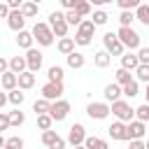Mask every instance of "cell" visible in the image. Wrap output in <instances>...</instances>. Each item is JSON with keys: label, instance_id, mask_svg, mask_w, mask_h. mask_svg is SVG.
I'll return each instance as SVG.
<instances>
[{"label": "cell", "instance_id": "obj_17", "mask_svg": "<svg viewBox=\"0 0 149 149\" xmlns=\"http://www.w3.org/2000/svg\"><path fill=\"white\" fill-rule=\"evenodd\" d=\"M121 68H126V70H130V72H135L137 68H140V58H137V54H123L121 56Z\"/></svg>", "mask_w": 149, "mask_h": 149}, {"label": "cell", "instance_id": "obj_48", "mask_svg": "<svg viewBox=\"0 0 149 149\" xmlns=\"http://www.w3.org/2000/svg\"><path fill=\"white\" fill-rule=\"evenodd\" d=\"M9 14H12V7H9L7 2H2V5H0V16H2V19H9Z\"/></svg>", "mask_w": 149, "mask_h": 149}, {"label": "cell", "instance_id": "obj_55", "mask_svg": "<svg viewBox=\"0 0 149 149\" xmlns=\"http://www.w3.org/2000/svg\"><path fill=\"white\" fill-rule=\"evenodd\" d=\"M72 149H86V144H79V147H72Z\"/></svg>", "mask_w": 149, "mask_h": 149}, {"label": "cell", "instance_id": "obj_35", "mask_svg": "<svg viewBox=\"0 0 149 149\" xmlns=\"http://www.w3.org/2000/svg\"><path fill=\"white\" fill-rule=\"evenodd\" d=\"M91 21H93L95 26H105V23L109 21V16H107V12H105V9H95V12H93V19H91Z\"/></svg>", "mask_w": 149, "mask_h": 149}, {"label": "cell", "instance_id": "obj_44", "mask_svg": "<svg viewBox=\"0 0 149 149\" xmlns=\"http://www.w3.org/2000/svg\"><path fill=\"white\" fill-rule=\"evenodd\" d=\"M137 58H140V65H149V47H140Z\"/></svg>", "mask_w": 149, "mask_h": 149}, {"label": "cell", "instance_id": "obj_29", "mask_svg": "<svg viewBox=\"0 0 149 149\" xmlns=\"http://www.w3.org/2000/svg\"><path fill=\"white\" fill-rule=\"evenodd\" d=\"M7 95H9V102H12L14 107H21V105H23V100H26V93H23L21 88H14V91H7Z\"/></svg>", "mask_w": 149, "mask_h": 149}, {"label": "cell", "instance_id": "obj_38", "mask_svg": "<svg viewBox=\"0 0 149 149\" xmlns=\"http://www.w3.org/2000/svg\"><path fill=\"white\" fill-rule=\"evenodd\" d=\"M135 119H140V121H149V102H144V105H140L137 109H135Z\"/></svg>", "mask_w": 149, "mask_h": 149}, {"label": "cell", "instance_id": "obj_18", "mask_svg": "<svg viewBox=\"0 0 149 149\" xmlns=\"http://www.w3.org/2000/svg\"><path fill=\"white\" fill-rule=\"evenodd\" d=\"M9 70L16 72V74L26 72V70H28V61H26V56H12V58H9Z\"/></svg>", "mask_w": 149, "mask_h": 149}, {"label": "cell", "instance_id": "obj_2", "mask_svg": "<svg viewBox=\"0 0 149 149\" xmlns=\"http://www.w3.org/2000/svg\"><path fill=\"white\" fill-rule=\"evenodd\" d=\"M112 114L116 116V121H123V123H130L135 119V109L130 107L128 100H116L112 102Z\"/></svg>", "mask_w": 149, "mask_h": 149}, {"label": "cell", "instance_id": "obj_8", "mask_svg": "<svg viewBox=\"0 0 149 149\" xmlns=\"http://www.w3.org/2000/svg\"><path fill=\"white\" fill-rule=\"evenodd\" d=\"M86 128H84V123H72L70 126V130H68V142L72 144V147H79V144H84L86 142Z\"/></svg>", "mask_w": 149, "mask_h": 149}, {"label": "cell", "instance_id": "obj_9", "mask_svg": "<svg viewBox=\"0 0 149 149\" xmlns=\"http://www.w3.org/2000/svg\"><path fill=\"white\" fill-rule=\"evenodd\" d=\"M49 114H51V119L54 121H63L68 114H70V102L68 100H56V102H51V109H49Z\"/></svg>", "mask_w": 149, "mask_h": 149}, {"label": "cell", "instance_id": "obj_19", "mask_svg": "<svg viewBox=\"0 0 149 149\" xmlns=\"http://www.w3.org/2000/svg\"><path fill=\"white\" fill-rule=\"evenodd\" d=\"M93 63H95V68H107L109 63H112V54L107 51V49H100V51H95V56H93Z\"/></svg>", "mask_w": 149, "mask_h": 149}, {"label": "cell", "instance_id": "obj_26", "mask_svg": "<svg viewBox=\"0 0 149 149\" xmlns=\"http://www.w3.org/2000/svg\"><path fill=\"white\" fill-rule=\"evenodd\" d=\"M21 12H23V16H26V19H33V16H37L40 5H37V2H33V0H26V2H23V7H21Z\"/></svg>", "mask_w": 149, "mask_h": 149}, {"label": "cell", "instance_id": "obj_57", "mask_svg": "<svg viewBox=\"0 0 149 149\" xmlns=\"http://www.w3.org/2000/svg\"><path fill=\"white\" fill-rule=\"evenodd\" d=\"M144 144H147V149H149V140H147V142H144Z\"/></svg>", "mask_w": 149, "mask_h": 149}, {"label": "cell", "instance_id": "obj_51", "mask_svg": "<svg viewBox=\"0 0 149 149\" xmlns=\"http://www.w3.org/2000/svg\"><path fill=\"white\" fill-rule=\"evenodd\" d=\"M9 72V58H0V74Z\"/></svg>", "mask_w": 149, "mask_h": 149}, {"label": "cell", "instance_id": "obj_50", "mask_svg": "<svg viewBox=\"0 0 149 149\" xmlns=\"http://www.w3.org/2000/svg\"><path fill=\"white\" fill-rule=\"evenodd\" d=\"M5 2H7V5H9V7H12V9H21V7H23V2H26V0H5Z\"/></svg>", "mask_w": 149, "mask_h": 149}, {"label": "cell", "instance_id": "obj_10", "mask_svg": "<svg viewBox=\"0 0 149 149\" xmlns=\"http://www.w3.org/2000/svg\"><path fill=\"white\" fill-rule=\"evenodd\" d=\"M26 61H28V70H30V72H40L44 56H42V51H37V49L33 47V49L26 51Z\"/></svg>", "mask_w": 149, "mask_h": 149}, {"label": "cell", "instance_id": "obj_11", "mask_svg": "<svg viewBox=\"0 0 149 149\" xmlns=\"http://www.w3.org/2000/svg\"><path fill=\"white\" fill-rule=\"evenodd\" d=\"M7 26H9L14 33L26 30V28H23V26H26V16H23V12H21V9H12V14H9V19H7Z\"/></svg>", "mask_w": 149, "mask_h": 149}, {"label": "cell", "instance_id": "obj_21", "mask_svg": "<svg viewBox=\"0 0 149 149\" xmlns=\"http://www.w3.org/2000/svg\"><path fill=\"white\" fill-rule=\"evenodd\" d=\"M74 44H77V42H74V37H61L56 47H58V51H61L63 56H70V54L74 51Z\"/></svg>", "mask_w": 149, "mask_h": 149}, {"label": "cell", "instance_id": "obj_4", "mask_svg": "<svg viewBox=\"0 0 149 149\" xmlns=\"http://www.w3.org/2000/svg\"><path fill=\"white\" fill-rule=\"evenodd\" d=\"M116 37L121 40V44L126 47V49H130V51H135V49H140V35L133 30V28H119L116 30Z\"/></svg>", "mask_w": 149, "mask_h": 149}, {"label": "cell", "instance_id": "obj_60", "mask_svg": "<svg viewBox=\"0 0 149 149\" xmlns=\"http://www.w3.org/2000/svg\"><path fill=\"white\" fill-rule=\"evenodd\" d=\"M147 5H149V0H147Z\"/></svg>", "mask_w": 149, "mask_h": 149}, {"label": "cell", "instance_id": "obj_53", "mask_svg": "<svg viewBox=\"0 0 149 149\" xmlns=\"http://www.w3.org/2000/svg\"><path fill=\"white\" fill-rule=\"evenodd\" d=\"M88 2H91V5H95V7H102V5H105V0H88Z\"/></svg>", "mask_w": 149, "mask_h": 149}, {"label": "cell", "instance_id": "obj_6", "mask_svg": "<svg viewBox=\"0 0 149 149\" xmlns=\"http://www.w3.org/2000/svg\"><path fill=\"white\" fill-rule=\"evenodd\" d=\"M102 44H105V49H107L112 56H119V58L123 56V49H126V47L121 44V40L116 37V33H105V35H102Z\"/></svg>", "mask_w": 149, "mask_h": 149}, {"label": "cell", "instance_id": "obj_25", "mask_svg": "<svg viewBox=\"0 0 149 149\" xmlns=\"http://www.w3.org/2000/svg\"><path fill=\"white\" fill-rule=\"evenodd\" d=\"M135 19H137L142 26L149 28V5H147V2H142V5L135 9Z\"/></svg>", "mask_w": 149, "mask_h": 149}, {"label": "cell", "instance_id": "obj_14", "mask_svg": "<svg viewBox=\"0 0 149 149\" xmlns=\"http://www.w3.org/2000/svg\"><path fill=\"white\" fill-rule=\"evenodd\" d=\"M0 84H2V88L5 91H14V88H19V74L16 72H2V77H0Z\"/></svg>", "mask_w": 149, "mask_h": 149}, {"label": "cell", "instance_id": "obj_47", "mask_svg": "<svg viewBox=\"0 0 149 149\" xmlns=\"http://www.w3.org/2000/svg\"><path fill=\"white\" fill-rule=\"evenodd\" d=\"M79 2H81V0H61V7H63V9H74Z\"/></svg>", "mask_w": 149, "mask_h": 149}, {"label": "cell", "instance_id": "obj_23", "mask_svg": "<svg viewBox=\"0 0 149 149\" xmlns=\"http://www.w3.org/2000/svg\"><path fill=\"white\" fill-rule=\"evenodd\" d=\"M114 81H116V84H121V86L130 84V81H133V74H130V70H126V68H119V70L114 72Z\"/></svg>", "mask_w": 149, "mask_h": 149}, {"label": "cell", "instance_id": "obj_56", "mask_svg": "<svg viewBox=\"0 0 149 149\" xmlns=\"http://www.w3.org/2000/svg\"><path fill=\"white\" fill-rule=\"evenodd\" d=\"M109 2H116V0H105V5H109Z\"/></svg>", "mask_w": 149, "mask_h": 149}, {"label": "cell", "instance_id": "obj_37", "mask_svg": "<svg viewBox=\"0 0 149 149\" xmlns=\"http://www.w3.org/2000/svg\"><path fill=\"white\" fill-rule=\"evenodd\" d=\"M133 21H135V12H121V14H119V23H121L123 28H130Z\"/></svg>", "mask_w": 149, "mask_h": 149}, {"label": "cell", "instance_id": "obj_46", "mask_svg": "<svg viewBox=\"0 0 149 149\" xmlns=\"http://www.w3.org/2000/svg\"><path fill=\"white\" fill-rule=\"evenodd\" d=\"M63 19H65V14H63V12H51L47 23H56V21H63Z\"/></svg>", "mask_w": 149, "mask_h": 149}, {"label": "cell", "instance_id": "obj_34", "mask_svg": "<svg viewBox=\"0 0 149 149\" xmlns=\"http://www.w3.org/2000/svg\"><path fill=\"white\" fill-rule=\"evenodd\" d=\"M65 21H68L70 26H77V28H79V23H81L84 19L77 14V9H68V12H65Z\"/></svg>", "mask_w": 149, "mask_h": 149}, {"label": "cell", "instance_id": "obj_15", "mask_svg": "<svg viewBox=\"0 0 149 149\" xmlns=\"http://www.w3.org/2000/svg\"><path fill=\"white\" fill-rule=\"evenodd\" d=\"M33 42H35V35H33V30L28 33V30H21V33H16V44L21 47V49H33Z\"/></svg>", "mask_w": 149, "mask_h": 149}, {"label": "cell", "instance_id": "obj_33", "mask_svg": "<svg viewBox=\"0 0 149 149\" xmlns=\"http://www.w3.org/2000/svg\"><path fill=\"white\" fill-rule=\"evenodd\" d=\"M95 28H98V26H95V23H93L91 19H84V21L79 23V28H77V30H79V33H86V35H91V37H93Z\"/></svg>", "mask_w": 149, "mask_h": 149}, {"label": "cell", "instance_id": "obj_39", "mask_svg": "<svg viewBox=\"0 0 149 149\" xmlns=\"http://www.w3.org/2000/svg\"><path fill=\"white\" fill-rule=\"evenodd\" d=\"M91 35H86V33H79V30H74V42L79 44V47H88L91 44Z\"/></svg>", "mask_w": 149, "mask_h": 149}, {"label": "cell", "instance_id": "obj_45", "mask_svg": "<svg viewBox=\"0 0 149 149\" xmlns=\"http://www.w3.org/2000/svg\"><path fill=\"white\" fill-rule=\"evenodd\" d=\"M12 126V119H9V112H0V130H7Z\"/></svg>", "mask_w": 149, "mask_h": 149}, {"label": "cell", "instance_id": "obj_32", "mask_svg": "<svg viewBox=\"0 0 149 149\" xmlns=\"http://www.w3.org/2000/svg\"><path fill=\"white\" fill-rule=\"evenodd\" d=\"M116 5L121 7V12H133L142 5V0H116Z\"/></svg>", "mask_w": 149, "mask_h": 149}, {"label": "cell", "instance_id": "obj_54", "mask_svg": "<svg viewBox=\"0 0 149 149\" xmlns=\"http://www.w3.org/2000/svg\"><path fill=\"white\" fill-rule=\"evenodd\" d=\"M144 100L149 102V84H147V88H144Z\"/></svg>", "mask_w": 149, "mask_h": 149}, {"label": "cell", "instance_id": "obj_12", "mask_svg": "<svg viewBox=\"0 0 149 149\" xmlns=\"http://www.w3.org/2000/svg\"><path fill=\"white\" fill-rule=\"evenodd\" d=\"M102 95H105L107 102H116V100H121V95H123V86L116 84V81H112V84H107V86L102 88Z\"/></svg>", "mask_w": 149, "mask_h": 149}, {"label": "cell", "instance_id": "obj_1", "mask_svg": "<svg viewBox=\"0 0 149 149\" xmlns=\"http://www.w3.org/2000/svg\"><path fill=\"white\" fill-rule=\"evenodd\" d=\"M33 35H35V42L40 44V47H51L54 44V30H51V26L49 23H44V21H37L35 26H33Z\"/></svg>", "mask_w": 149, "mask_h": 149}, {"label": "cell", "instance_id": "obj_58", "mask_svg": "<svg viewBox=\"0 0 149 149\" xmlns=\"http://www.w3.org/2000/svg\"><path fill=\"white\" fill-rule=\"evenodd\" d=\"M33 2H37V5H40V2H42V0H33Z\"/></svg>", "mask_w": 149, "mask_h": 149}, {"label": "cell", "instance_id": "obj_7", "mask_svg": "<svg viewBox=\"0 0 149 149\" xmlns=\"http://www.w3.org/2000/svg\"><path fill=\"white\" fill-rule=\"evenodd\" d=\"M128 128H126V142H130V140H142L144 135H147V123L144 121H140V119H133L130 123H126Z\"/></svg>", "mask_w": 149, "mask_h": 149}, {"label": "cell", "instance_id": "obj_30", "mask_svg": "<svg viewBox=\"0 0 149 149\" xmlns=\"http://www.w3.org/2000/svg\"><path fill=\"white\" fill-rule=\"evenodd\" d=\"M123 95H126V98H135V95H140V81L133 79L130 84H126V86H123Z\"/></svg>", "mask_w": 149, "mask_h": 149}, {"label": "cell", "instance_id": "obj_49", "mask_svg": "<svg viewBox=\"0 0 149 149\" xmlns=\"http://www.w3.org/2000/svg\"><path fill=\"white\" fill-rule=\"evenodd\" d=\"M128 149H147V144L142 140H130L128 142Z\"/></svg>", "mask_w": 149, "mask_h": 149}, {"label": "cell", "instance_id": "obj_20", "mask_svg": "<svg viewBox=\"0 0 149 149\" xmlns=\"http://www.w3.org/2000/svg\"><path fill=\"white\" fill-rule=\"evenodd\" d=\"M33 86H35V72H30V70L21 72V74H19V88H21V91H28V88H33Z\"/></svg>", "mask_w": 149, "mask_h": 149}, {"label": "cell", "instance_id": "obj_43", "mask_svg": "<svg viewBox=\"0 0 149 149\" xmlns=\"http://www.w3.org/2000/svg\"><path fill=\"white\" fill-rule=\"evenodd\" d=\"M23 144H26V142H23V137H16V135H14V137H7V144H5V147H12V149H23Z\"/></svg>", "mask_w": 149, "mask_h": 149}, {"label": "cell", "instance_id": "obj_22", "mask_svg": "<svg viewBox=\"0 0 149 149\" xmlns=\"http://www.w3.org/2000/svg\"><path fill=\"white\" fill-rule=\"evenodd\" d=\"M84 144H86V149H109L107 140H102V137H95V135H88Z\"/></svg>", "mask_w": 149, "mask_h": 149}, {"label": "cell", "instance_id": "obj_13", "mask_svg": "<svg viewBox=\"0 0 149 149\" xmlns=\"http://www.w3.org/2000/svg\"><path fill=\"white\" fill-rule=\"evenodd\" d=\"M65 63H68V68H72V70H81V68L86 65V56H84L81 51H72L70 56H65Z\"/></svg>", "mask_w": 149, "mask_h": 149}, {"label": "cell", "instance_id": "obj_42", "mask_svg": "<svg viewBox=\"0 0 149 149\" xmlns=\"http://www.w3.org/2000/svg\"><path fill=\"white\" fill-rule=\"evenodd\" d=\"M135 77H137V81L149 84V65H140V68L135 70Z\"/></svg>", "mask_w": 149, "mask_h": 149}, {"label": "cell", "instance_id": "obj_16", "mask_svg": "<svg viewBox=\"0 0 149 149\" xmlns=\"http://www.w3.org/2000/svg\"><path fill=\"white\" fill-rule=\"evenodd\" d=\"M126 128H128V126H126L123 121H114V123L107 128V133H109L112 140H126Z\"/></svg>", "mask_w": 149, "mask_h": 149}, {"label": "cell", "instance_id": "obj_28", "mask_svg": "<svg viewBox=\"0 0 149 149\" xmlns=\"http://www.w3.org/2000/svg\"><path fill=\"white\" fill-rule=\"evenodd\" d=\"M63 77H65V72H63L61 65H51V68L47 70V79H49V81H63Z\"/></svg>", "mask_w": 149, "mask_h": 149}, {"label": "cell", "instance_id": "obj_3", "mask_svg": "<svg viewBox=\"0 0 149 149\" xmlns=\"http://www.w3.org/2000/svg\"><path fill=\"white\" fill-rule=\"evenodd\" d=\"M86 114H88V119H98V121H102V119H107V116L112 114V105H109L107 100H102V102L93 100V102L86 105Z\"/></svg>", "mask_w": 149, "mask_h": 149}, {"label": "cell", "instance_id": "obj_59", "mask_svg": "<svg viewBox=\"0 0 149 149\" xmlns=\"http://www.w3.org/2000/svg\"><path fill=\"white\" fill-rule=\"evenodd\" d=\"M2 149H12V147H2Z\"/></svg>", "mask_w": 149, "mask_h": 149}, {"label": "cell", "instance_id": "obj_36", "mask_svg": "<svg viewBox=\"0 0 149 149\" xmlns=\"http://www.w3.org/2000/svg\"><path fill=\"white\" fill-rule=\"evenodd\" d=\"M58 137H61V135H58L56 130H42V144H47V147H51Z\"/></svg>", "mask_w": 149, "mask_h": 149}, {"label": "cell", "instance_id": "obj_24", "mask_svg": "<svg viewBox=\"0 0 149 149\" xmlns=\"http://www.w3.org/2000/svg\"><path fill=\"white\" fill-rule=\"evenodd\" d=\"M49 109H51V100H47V98H37L33 102V112L35 114H49Z\"/></svg>", "mask_w": 149, "mask_h": 149}, {"label": "cell", "instance_id": "obj_31", "mask_svg": "<svg viewBox=\"0 0 149 149\" xmlns=\"http://www.w3.org/2000/svg\"><path fill=\"white\" fill-rule=\"evenodd\" d=\"M51 126H54L51 114H37V128L40 130H51Z\"/></svg>", "mask_w": 149, "mask_h": 149}, {"label": "cell", "instance_id": "obj_41", "mask_svg": "<svg viewBox=\"0 0 149 149\" xmlns=\"http://www.w3.org/2000/svg\"><path fill=\"white\" fill-rule=\"evenodd\" d=\"M91 7H93V5H91L88 0H81V2H79V5L74 7V9H77V14H79V16L84 19V16H88V14H91Z\"/></svg>", "mask_w": 149, "mask_h": 149}, {"label": "cell", "instance_id": "obj_52", "mask_svg": "<svg viewBox=\"0 0 149 149\" xmlns=\"http://www.w3.org/2000/svg\"><path fill=\"white\" fill-rule=\"evenodd\" d=\"M49 149H65V140H63V137H58V140H56Z\"/></svg>", "mask_w": 149, "mask_h": 149}, {"label": "cell", "instance_id": "obj_27", "mask_svg": "<svg viewBox=\"0 0 149 149\" xmlns=\"http://www.w3.org/2000/svg\"><path fill=\"white\" fill-rule=\"evenodd\" d=\"M51 26V30H54V35L56 37H68V28H70V23L63 19V21H56V23H49Z\"/></svg>", "mask_w": 149, "mask_h": 149}, {"label": "cell", "instance_id": "obj_5", "mask_svg": "<svg viewBox=\"0 0 149 149\" xmlns=\"http://www.w3.org/2000/svg\"><path fill=\"white\" fill-rule=\"evenodd\" d=\"M63 93H65L63 81H47V84L42 86V98H47V100H51V102L61 100V98H63Z\"/></svg>", "mask_w": 149, "mask_h": 149}, {"label": "cell", "instance_id": "obj_40", "mask_svg": "<svg viewBox=\"0 0 149 149\" xmlns=\"http://www.w3.org/2000/svg\"><path fill=\"white\" fill-rule=\"evenodd\" d=\"M9 119H12V126H21V123L26 121V114H23V112L16 107L14 112H9Z\"/></svg>", "mask_w": 149, "mask_h": 149}]
</instances>
